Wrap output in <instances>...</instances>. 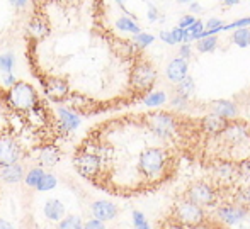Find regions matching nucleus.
<instances>
[{"label": "nucleus", "instance_id": "nucleus-16", "mask_svg": "<svg viewBox=\"0 0 250 229\" xmlns=\"http://www.w3.org/2000/svg\"><path fill=\"white\" fill-rule=\"evenodd\" d=\"M218 216L223 221H227L228 224H235L245 216V209L244 207H233V206H225L218 210Z\"/></svg>", "mask_w": 250, "mask_h": 229}, {"label": "nucleus", "instance_id": "nucleus-26", "mask_svg": "<svg viewBox=\"0 0 250 229\" xmlns=\"http://www.w3.org/2000/svg\"><path fill=\"white\" fill-rule=\"evenodd\" d=\"M179 95H182V97L188 98L189 95L194 92V82H192V78H189V76H186V78H182L181 82H179Z\"/></svg>", "mask_w": 250, "mask_h": 229}, {"label": "nucleus", "instance_id": "nucleus-32", "mask_svg": "<svg viewBox=\"0 0 250 229\" xmlns=\"http://www.w3.org/2000/svg\"><path fill=\"white\" fill-rule=\"evenodd\" d=\"M145 223H146L145 216H143L142 212H138V210H135V212H133V224H135V228L142 226V224H145Z\"/></svg>", "mask_w": 250, "mask_h": 229}, {"label": "nucleus", "instance_id": "nucleus-20", "mask_svg": "<svg viewBox=\"0 0 250 229\" xmlns=\"http://www.w3.org/2000/svg\"><path fill=\"white\" fill-rule=\"evenodd\" d=\"M116 27L121 31H126V33H133V34H138L140 33V27L136 22H133L129 17H121V19L116 20Z\"/></svg>", "mask_w": 250, "mask_h": 229}, {"label": "nucleus", "instance_id": "nucleus-33", "mask_svg": "<svg viewBox=\"0 0 250 229\" xmlns=\"http://www.w3.org/2000/svg\"><path fill=\"white\" fill-rule=\"evenodd\" d=\"M172 105H174V107H179V109H186V105H188V98L182 97V95H177V97L172 100Z\"/></svg>", "mask_w": 250, "mask_h": 229}, {"label": "nucleus", "instance_id": "nucleus-35", "mask_svg": "<svg viewBox=\"0 0 250 229\" xmlns=\"http://www.w3.org/2000/svg\"><path fill=\"white\" fill-rule=\"evenodd\" d=\"M189 56H191V46H189V43H184L181 48V58L182 59H188Z\"/></svg>", "mask_w": 250, "mask_h": 229}, {"label": "nucleus", "instance_id": "nucleus-29", "mask_svg": "<svg viewBox=\"0 0 250 229\" xmlns=\"http://www.w3.org/2000/svg\"><path fill=\"white\" fill-rule=\"evenodd\" d=\"M14 63H16V59H14L12 55H2L0 56V70L5 73H10V70L14 68Z\"/></svg>", "mask_w": 250, "mask_h": 229}, {"label": "nucleus", "instance_id": "nucleus-5", "mask_svg": "<svg viewBox=\"0 0 250 229\" xmlns=\"http://www.w3.org/2000/svg\"><path fill=\"white\" fill-rule=\"evenodd\" d=\"M146 126L150 131L158 137H172L175 134V119L167 112H153L146 115Z\"/></svg>", "mask_w": 250, "mask_h": 229}, {"label": "nucleus", "instance_id": "nucleus-12", "mask_svg": "<svg viewBox=\"0 0 250 229\" xmlns=\"http://www.w3.org/2000/svg\"><path fill=\"white\" fill-rule=\"evenodd\" d=\"M188 76V61L182 58H175L167 66V78L172 82H181Z\"/></svg>", "mask_w": 250, "mask_h": 229}, {"label": "nucleus", "instance_id": "nucleus-44", "mask_svg": "<svg viewBox=\"0 0 250 229\" xmlns=\"http://www.w3.org/2000/svg\"><path fill=\"white\" fill-rule=\"evenodd\" d=\"M177 2H181V3H188V2H192V0H177Z\"/></svg>", "mask_w": 250, "mask_h": 229}, {"label": "nucleus", "instance_id": "nucleus-28", "mask_svg": "<svg viewBox=\"0 0 250 229\" xmlns=\"http://www.w3.org/2000/svg\"><path fill=\"white\" fill-rule=\"evenodd\" d=\"M133 41H135V44L142 49V48H146V46H150L151 43H153L155 38L151 36V34H146V33H138V34H135Z\"/></svg>", "mask_w": 250, "mask_h": 229}, {"label": "nucleus", "instance_id": "nucleus-24", "mask_svg": "<svg viewBox=\"0 0 250 229\" xmlns=\"http://www.w3.org/2000/svg\"><path fill=\"white\" fill-rule=\"evenodd\" d=\"M58 229H82V221L77 216H68V217H62L58 221Z\"/></svg>", "mask_w": 250, "mask_h": 229}, {"label": "nucleus", "instance_id": "nucleus-40", "mask_svg": "<svg viewBox=\"0 0 250 229\" xmlns=\"http://www.w3.org/2000/svg\"><path fill=\"white\" fill-rule=\"evenodd\" d=\"M0 229H14V228H12V224H10L9 221L0 219Z\"/></svg>", "mask_w": 250, "mask_h": 229}, {"label": "nucleus", "instance_id": "nucleus-41", "mask_svg": "<svg viewBox=\"0 0 250 229\" xmlns=\"http://www.w3.org/2000/svg\"><path fill=\"white\" fill-rule=\"evenodd\" d=\"M225 5H235V3H238L240 0H223Z\"/></svg>", "mask_w": 250, "mask_h": 229}, {"label": "nucleus", "instance_id": "nucleus-8", "mask_svg": "<svg viewBox=\"0 0 250 229\" xmlns=\"http://www.w3.org/2000/svg\"><path fill=\"white\" fill-rule=\"evenodd\" d=\"M189 200L194 202L196 206H213L214 200H216V193H214L213 187H209L204 182H198L194 185L189 187L188 190Z\"/></svg>", "mask_w": 250, "mask_h": 229}, {"label": "nucleus", "instance_id": "nucleus-13", "mask_svg": "<svg viewBox=\"0 0 250 229\" xmlns=\"http://www.w3.org/2000/svg\"><path fill=\"white\" fill-rule=\"evenodd\" d=\"M0 180L7 183H17L24 180V168L19 163L5 165V167H0Z\"/></svg>", "mask_w": 250, "mask_h": 229}, {"label": "nucleus", "instance_id": "nucleus-6", "mask_svg": "<svg viewBox=\"0 0 250 229\" xmlns=\"http://www.w3.org/2000/svg\"><path fill=\"white\" fill-rule=\"evenodd\" d=\"M22 151L24 150L14 136H0V167L19 163Z\"/></svg>", "mask_w": 250, "mask_h": 229}, {"label": "nucleus", "instance_id": "nucleus-21", "mask_svg": "<svg viewBox=\"0 0 250 229\" xmlns=\"http://www.w3.org/2000/svg\"><path fill=\"white\" fill-rule=\"evenodd\" d=\"M218 39L216 36H206V38H201L198 41V51L201 53H211L216 49Z\"/></svg>", "mask_w": 250, "mask_h": 229}, {"label": "nucleus", "instance_id": "nucleus-9", "mask_svg": "<svg viewBox=\"0 0 250 229\" xmlns=\"http://www.w3.org/2000/svg\"><path fill=\"white\" fill-rule=\"evenodd\" d=\"M36 158H38V165H40L41 168H51L60 161L62 151H60V148L56 146L55 143H48L38 148Z\"/></svg>", "mask_w": 250, "mask_h": 229}, {"label": "nucleus", "instance_id": "nucleus-39", "mask_svg": "<svg viewBox=\"0 0 250 229\" xmlns=\"http://www.w3.org/2000/svg\"><path fill=\"white\" fill-rule=\"evenodd\" d=\"M10 3H12L16 9H22V7H26L27 3H29V0H10Z\"/></svg>", "mask_w": 250, "mask_h": 229}, {"label": "nucleus", "instance_id": "nucleus-34", "mask_svg": "<svg viewBox=\"0 0 250 229\" xmlns=\"http://www.w3.org/2000/svg\"><path fill=\"white\" fill-rule=\"evenodd\" d=\"M192 22H194V17L186 16V17H182V19H181V22H179V27H182V29H186V27H189Z\"/></svg>", "mask_w": 250, "mask_h": 229}, {"label": "nucleus", "instance_id": "nucleus-22", "mask_svg": "<svg viewBox=\"0 0 250 229\" xmlns=\"http://www.w3.org/2000/svg\"><path fill=\"white\" fill-rule=\"evenodd\" d=\"M233 41H235V44L240 46V48H247V46H250V31L245 29V27L237 29L233 34Z\"/></svg>", "mask_w": 250, "mask_h": 229}, {"label": "nucleus", "instance_id": "nucleus-1", "mask_svg": "<svg viewBox=\"0 0 250 229\" xmlns=\"http://www.w3.org/2000/svg\"><path fill=\"white\" fill-rule=\"evenodd\" d=\"M5 98L14 111L22 114H31L43 104L36 89L29 82H16L12 87H9V90H5Z\"/></svg>", "mask_w": 250, "mask_h": 229}, {"label": "nucleus", "instance_id": "nucleus-18", "mask_svg": "<svg viewBox=\"0 0 250 229\" xmlns=\"http://www.w3.org/2000/svg\"><path fill=\"white\" fill-rule=\"evenodd\" d=\"M216 175L220 178H225V180H231L235 178V175H238L237 167L231 163H221L220 167L216 168Z\"/></svg>", "mask_w": 250, "mask_h": 229}, {"label": "nucleus", "instance_id": "nucleus-4", "mask_svg": "<svg viewBox=\"0 0 250 229\" xmlns=\"http://www.w3.org/2000/svg\"><path fill=\"white\" fill-rule=\"evenodd\" d=\"M73 167L79 172V175H82L83 178H92L99 177L102 172L101 158L94 153H87V151H77L75 158H73Z\"/></svg>", "mask_w": 250, "mask_h": 229}, {"label": "nucleus", "instance_id": "nucleus-42", "mask_svg": "<svg viewBox=\"0 0 250 229\" xmlns=\"http://www.w3.org/2000/svg\"><path fill=\"white\" fill-rule=\"evenodd\" d=\"M191 10H192V12H198V10H201V7L198 5V3H192V5H191Z\"/></svg>", "mask_w": 250, "mask_h": 229}, {"label": "nucleus", "instance_id": "nucleus-25", "mask_svg": "<svg viewBox=\"0 0 250 229\" xmlns=\"http://www.w3.org/2000/svg\"><path fill=\"white\" fill-rule=\"evenodd\" d=\"M44 175V170L41 167H36L33 168V170H29V173L24 175V182H26L27 187H36L38 182H40V178Z\"/></svg>", "mask_w": 250, "mask_h": 229}, {"label": "nucleus", "instance_id": "nucleus-7", "mask_svg": "<svg viewBox=\"0 0 250 229\" xmlns=\"http://www.w3.org/2000/svg\"><path fill=\"white\" fill-rule=\"evenodd\" d=\"M175 217H177L179 221H182V223L186 224H199L201 221H203L204 214L203 210H201L199 206H196L194 202H191V200H182V202H177L175 204Z\"/></svg>", "mask_w": 250, "mask_h": 229}, {"label": "nucleus", "instance_id": "nucleus-3", "mask_svg": "<svg viewBox=\"0 0 250 229\" xmlns=\"http://www.w3.org/2000/svg\"><path fill=\"white\" fill-rule=\"evenodd\" d=\"M165 167V151L162 148H148L138 158V168L146 178H155Z\"/></svg>", "mask_w": 250, "mask_h": 229}, {"label": "nucleus", "instance_id": "nucleus-27", "mask_svg": "<svg viewBox=\"0 0 250 229\" xmlns=\"http://www.w3.org/2000/svg\"><path fill=\"white\" fill-rule=\"evenodd\" d=\"M143 102H145V105H148V107H158V105H162L165 102V94H164V92L150 94V95H146V97L143 98Z\"/></svg>", "mask_w": 250, "mask_h": 229}, {"label": "nucleus", "instance_id": "nucleus-19", "mask_svg": "<svg viewBox=\"0 0 250 229\" xmlns=\"http://www.w3.org/2000/svg\"><path fill=\"white\" fill-rule=\"evenodd\" d=\"M55 187H56V177H53L51 173H44L34 189L40 190V192H48V190H53Z\"/></svg>", "mask_w": 250, "mask_h": 229}, {"label": "nucleus", "instance_id": "nucleus-11", "mask_svg": "<svg viewBox=\"0 0 250 229\" xmlns=\"http://www.w3.org/2000/svg\"><path fill=\"white\" fill-rule=\"evenodd\" d=\"M118 214V207L107 200H97L92 204V216L99 221H111Z\"/></svg>", "mask_w": 250, "mask_h": 229}, {"label": "nucleus", "instance_id": "nucleus-30", "mask_svg": "<svg viewBox=\"0 0 250 229\" xmlns=\"http://www.w3.org/2000/svg\"><path fill=\"white\" fill-rule=\"evenodd\" d=\"M237 172H238V177H244L250 180V160L240 161V165L237 167Z\"/></svg>", "mask_w": 250, "mask_h": 229}, {"label": "nucleus", "instance_id": "nucleus-23", "mask_svg": "<svg viewBox=\"0 0 250 229\" xmlns=\"http://www.w3.org/2000/svg\"><path fill=\"white\" fill-rule=\"evenodd\" d=\"M235 204H238V207H249L250 206V187H244V189H238L235 192Z\"/></svg>", "mask_w": 250, "mask_h": 229}, {"label": "nucleus", "instance_id": "nucleus-37", "mask_svg": "<svg viewBox=\"0 0 250 229\" xmlns=\"http://www.w3.org/2000/svg\"><path fill=\"white\" fill-rule=\"evenodd\" d=\"M2 82H3V85H5V87H12L14 83L17 82V80H16V76H14V75H10V73H7L5 78H3Z\"/></svg>", "mask_w": 250, "mask_h": 229}, {"label": "nucleus", "instance_id": "nucleus-31", "mask_svg": "<svg viewBox=\"0 0 250 229\" xmlns=\"http://www.w3.org/2000/svg\"><path fill=\"white\" fill-rule=\"evenodd\" d=\"M82 229H105V224H104V221H99L94 217V219L87 221V223L82 226Z\"/></svg>", "mask_w": 250, "mask_h": 229}, {"label": "nucleus", "instance_id": "nucleus-2", "mask_svg": "<svg viewBox=\"0 0 250 229\" xmlns=\"http://www.w3.org/2000/svg\"><path fill=\"white\" fill-rule=\"evenodd\" d=\"M157 78V72H155L153 65L146 59L140 58L138 61L133 65L131 75H129V83L136 92H148L155 83Z\"/></svg>", "mask_w": 250, "mask_h": 229}, {"label": "nucleus", "instance_id": "nucleus-17", "mask_svg": "<svg viewBox=\"0 0 250 229\" xmlns=\"http://www.w3.org/2000/svg\"><path fill=\"white\" fill-rule=\"evenodd\" d=\"M213 109H214V114L223 119H230L233 115H237V107L230 100H216L213 104Z\"/></svg>", "mask_w": 250, "mask_h": 229}, {"label": "nucleus", "instance_id": "nucleus-10", "mask_svg": "<svg viewBox=\"0 0 250 229\" xmlns=\"http://www.w3.org/2000/svg\"><path fill=\"white\" fill-rule=\"evenodd\" d=\"M56 115H58L60 128H62L66 134L73 133L80 126V117L77 112L68 111V109H65V107H60V109H56Z\"/></svg>", "mask_w": 250, "mask_h": 229}, {"label": "nucleus", "instance_id": "nucleus-36", "mask_svg": "<svg viewBox=\"0 0 250 229\" xmlns=\"http://www.w3.org/2000/svg\"><path fill=\"white\" fill-rule=\"evenodd\" d=\"M160 39H162V41H165L167 44H175V43H174V39H172V34H170V33H167V31H162V33H160Z\"/></svg>", "mask_w": 250, "mask_h": 229}, {"label": "nucleus", "instance_id": "nucleus-43", "mask_svg": "<svg viewBox=\"0 0 250 229\" xmlns=\"http://www.w3.org/2000/svg\"><path fill=\"white\" fill-rule=\"evenodd\" d=\"M135 229H150V226H148V223H145V224H142V226H138Z\"/></svg>", "mask_w": 250, "mask_h": 229}, {"label": "nucleus", "instance_id": "nucleus-14", "mask_svg": "<svg viewBox=\"0 0 250 229\" xmlns=\"http://www.w3.org/2000/svg\"><path fill=\"white\" fill-rule=\"evenodd\" d=\"M227 126H228L227 119L220 117V115H216V114L206 115V117L203 119V128L206 129L209 134H221V133L227 129Z\"/></svg>", "mask_w": 250, "mask_h": 229}, {"label": "nucleus", "instance_id": "nucleus-15", "mask_svg": "<svg viewBox=\"0 0 250 229\" xmlns=\"http://www.w3.org/2000/svg\"><path fill=\"white\" fill-rule=\"evenodd\" d=\"M43 212L50 221H56V223H58V221L63 217V214H65V206H63L60 200L51 199V200H48V202L44 204Z\"/></svg>", "mask_w": 250, "mask_h": 229}, {"label": "nucleus", "instance_id": "nucleus-38", "mask_svg": "<svg viewBox=\"0 0 250 229\" xmlns=\"http://www.w3.org/2000/svg\"><path fill=\"white\" fill-rule=\"evenodd\" d=\"M148 19L151 20V22H155V20L158 19V12L153 5H150V9H148Z\"/></svg>", "mask_w": 250, "mask_h": 229}]
</instances>
